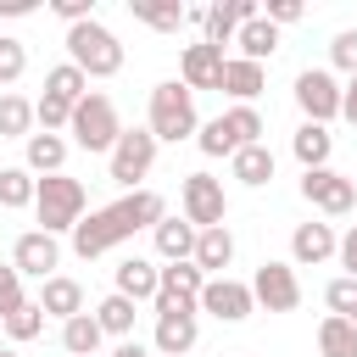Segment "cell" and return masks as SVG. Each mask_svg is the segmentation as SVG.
I'll return each mask as SVG.
<instances>
[{
  "label": "cell",
  "mask_w": 357,
  "mask_h": 357,
  "mask_svg": "<svg viewBox=\"0 0 357 357\" xmlns=\"http://www.w3.org/2000/svg\"><path fill=\"white\" fill-rule=\"evenodd\" d=\"M162 218H167V201H162L156 190H128V195H117L112 206L78 218V229H73V251H78L84 262H89V257H106L112 245L134 240L139 229H156Z\"/></svg>",
  "instance_id": "obj_1"
},
{
  "label": "cell",
  "mask_w": 357,
  "mask_h": 357,
  "mask_svg": "<svg viewBox=\"0 0 357 357\" xmlns=\"http://www.w3.org/2000/svg\"><path fill=\"white\" fill-rule=\"evenodd\" d=\"M67 61L84 73V78H117L123 73V45H117V33L106 28V22H78V28H67Z\"/></svg>",
  "instance_id": "obj_2"
},
{
  "label": "cell",
  "mask_w": 357,
  "mask_h": 357,
  "mask_svg": "<svg viewBox=\"0 0 357 357\" xmlns=\"http://www.w3.org/2000/svg\"><path fill=\"white\" fill-rule=\"evenodd\" d=\"M145 128L156 134V145H162V139H167V145L195 139V128H201V117H195V95H190L178 78L156 84V89H151V117H145Z\"/></svg>",
  "instance_id": "obj_3"
},
{
  "label": "cell",
  "mask_w": 357,
  "mask_h": 357,
  "mask_svg": "<svg viewBox=\"0 0 357 357\" xmlns=\"http://www.w3.org/2000/svg\"><path fill=\"white\" fill-rule=\"evenodd\" d=\"M33 218L45 234H73L78 218H84V184L67 178V173H50L33 184Z\"/></svg>",
  "instance_id": "obj_4"
},
{
  "label": "cell",
  "mask_w": 357,
  "mask_h": 357,
  "mask_svg": "<svg viewBox=\"0 0 357 357\" xmlns=\"http://www.w3.org/2000/svg\"><path fill=\"white\" fill-rule=\"evenodd\" d=\"M67 134H73V145H78V151H112V145H117V134H123L112 95L89 89V95L73 106V117H67Z\"/></svg>",
  "instance_id": "obj_5"
},
{
  "label": "cell",
  "mask_w": 357,
  "mask_h": 357,
  "mask_svg": "<svg viewBox=\"0 0 357 357\" xmlns=\"http://www.w3.org/2000/svg\"><path fill=\"white\" fill-rule=\"evenodd\" d=\"M151 167H156V134H151V128H123L117 145L106 151V173H112V184L139 190V178H145Z\"/></svg>",
  "instance_id": "obj_6"
},
{
  "label": "cell",
  "mask_w": 357,
  "mask_h": 357,
  "mask_svg": "<svg viewBox=\"0 0 357 357\" xmlns=\"http://www.w3.org/2000/svg\"><path fill=\"white\" fill-rule=\"evenodd\" d=\"M195 335H201V307L156 296V357H184L195 346Z\"/></svg>",
  "instance_id": "obj_7"
},
{
  "label": "cell",
  "mask_w": 357,
  "mask_h": 357,
  "mask_svg": "<svg viewBox=\"0 0 357 357\" xmlns=\"http://www.w3.org/2000/svg\"><path fill=\"white\" fill-rule=\"evenodd\" d=\"M178 201H184V223H190V229H218V223L229 218L223 178H212V173H184Z\"/></svg>",
  "instance_id": "obj_8"
},
{
  "label": "cell",
  "mask_w": 357,
  "mask_h": 357,
  "mask_svg": "<svg viewBox=\"0 0 357 357\" xmlns=\"http://www.w3.org/2000/svg\"><path fill=\"white\" fill-rule=\"evenodd\" d=\"M301 201L318 206L324 218H346L357 206V178H346L335 167H312V173H301Z\"/></svg>",
  "instance_id": "obj_9"
},
{
  "label": "cell",
  "mask_w": 357,
  "mask_h": 357,
  "mask_svg": "<svg viewBox=\"0 0 357 357\" xmlns=\"http://www.w3.org/2000/svg\"><path fill=\"white\" fill-rule=\"evenodd\" d=\"M296 106H301V123H324L329 128V117H340V84H335V73L329 67L296 73Z\"/></svg>",
  "instance_id": "obj_10"
},
{
  "label": "cell",
  "mask_w": 357,
  "mask_h": 357,
  "mask_svg": "<svg viewBox=\"0 0 357 357\" xmlns=\"http://www.w3.org/2000/svg\"><path fill=\"white\" fill-rule=\"evenodd\" d=\"M251 301L268 307V312H296V307H301L296 262H262V268L251 273Z\"/></svg>",
  "instance_id": "obj_11"
},
{
  "label": "cell",
  "mask_w": 357,
  "mask_h": 357,
  "mask_svg": "<svg viewBox=\"0 0 357 357\" xmlns=\"http://www.w3.org/2000/svg\"><path fill=\"white\" fill-rule=\"evenodd\" d=\"M11 268L22 273V279H50L56 268H61V245H56V234H45V229H28V234H17V245H11Z\"/></svg>",
  "instance_id": "obj_12"
},
{
  "label": "cell",
  "mask_w": 357,
  "mask_h": 357,
  "mask_svg": "<svg viewBox=\"0 0 357 357\" xmlns=\"http://www.w3.org/2000/svg\"><path fill=\"white\" fill-rule=\"evenodd\" d=\"M201 312H212L218 324H245L251 312H257V301H251V284H240V279H206V290H201V301H195Z\"/></svg>",
  "instance_id": "obj_13"
},
{
  "label": "cell",
  "mask_w": 357,
  "mask_h": 357,
  "mask_svg": "<svg viewBox=\"0 0 357 357\" xmlns=\"http://www.w3.org/2000/svg\"><path fill=\"white\" fill-rule=\"evenodd\" d=\"M223 61H229V56H223L218 45H206V39H201V45H184V56H178V84H184L190 95H195V89H223Z\"/></svg>",
  "instance_id": "obj_14"
},
{
  "label": "cell",
  "mask_w": 357,
  "mask_h": 357,
  "mask_svg": "<svg viewBox=\"0 0 357 357\" xmlns=\"http://www.w3.org/2000/svg\"><path fill=\"white\" fill-rule=\"evenodd\" d=\"M257 17V0H218V6H206V17H201V39L206 45H234V33H240V22H251Z\"/></svg>",
  "instance_id": "obj_15"
},
{
  "label": "cell",
  "mask_w": 357,
  "mask_h": 357,
  "mask_svg": "<svg viewBox=\"0 0 357 357\" xmlns=\"http://www.w3.org/2000/svg\"><path fill=\"white\" fill-rule=\"evenodd\" d=\"M112 284H117V296H128V301L139 307V301H156L162 268H156V262H145V257H123V262L112 268Z\"/></svg>",
  "instance_id": "obj_16"
},
{
  "label": "cell",
  "mask_w": 357,
  "mask_h": 357,
  "mask_svg": "<svg viewBox=\"0 0 357 357\" xmlns=\"http://www.w3.org/2000/svg\"><path fill=\"white\" fill-rule=\"evenodd\" d=\"M206 279H223V268L234 262V234H229V223H218V229H201L195 234V257H190Z\"/></svg>",
  "instance_id": "obj_17"
},
{
  "label": "cell",
  "mask_w": 357,
  "mask_h": 357,
  "mask_svg": "<svg viewBox=\"0 0 357 357\" xmlns=\"http://www.w3.org/2000/svg\"><path fill=\"white\" fill-rule=\"evenodd\" d=\"M290 257H296V268H318V262H329V257H335V229H329V223H296V234H290Z\"/></svg>",
  "instance_id": "obj_18"
},
{
  "label": "cell",
  "mask_w": 357,
  "mask_h": 357,
  "mask_svg": "<svg viewBox=\"0 0 357 357\" xmlns=\"http://www.w3.org/2000/svg\"><path fill=\"white\" fill-rule=\"evenodd\" d=\"M39 307H45V318H78L84 312V284L78 279H67V273H50L45 284H39Z\"/></svg>",
  "instance_id": "obj_19"
},
{
  "label": "cell",
  "mask_w": 357,
  "mask_h": 357,
  "mask_svg": "<svg viewBox=\"0 0 357 357\" xmlns=\"http://www.w3.org/2000/svg\"><path fill=\"white\" fill-rule=\"evenodd\" d=\"M262 89H268V67L240 61V56H229V61H223V95H234V106H251Z\"/></svg>",
  "instance_id": "obj_20"
},
{
  "label": "cell",
  "mask_w": 357,
  "mask_h": 357,
  "mask_svg": "<svg viewBox=\"0 0 357 357\" xmlns=\"http://www.w3.org/2000/svg\"><path fill=\"white\" fill-rule=\"evenodd\" d=\"M290 151H296V162H301V173H312V167H329V151H335V134H329L324 123H301V128L290 134Z\"/></svg>",
  "instance_id": "obj_21"
},
{
  "label": "cell",
  "mask_w": 357,
  "mask_h": 357,
  "mask_svg": "<svg viewBox=\"0 0 357 357\" xmlns=\"http://www.w3.org/2000/svg\"><path fill=\"white\" fill-rule=\"evenodd\" d=\"M195 234H201V229H190L184 218H162V223L151 229L162 262H190V257H195Z\"/></svg>",
  "instance_id": "obj_22"
},
{
  "label": "cell",
  "mask_w": 357,
  "mask_h": 357,
  "mask_svg": "<svg viewBox=\"0 0 357 357\" xmlns=\"http://www.w3.org/2000/svg\"><path fill=\"white\" fill-rule=\"evenodd\" d=\"M234 45H240V61H257V67H262V61H268V56L279 50V28H273V22H268V17L257 11L251 22H240Z\"/></svg>",
  "instance_id": "obj_23"
},
{
  "label": "cell",
  "mask_w": 357,
  "mask_h": 357,
  "mask_svg": "<svg viewBox=\"0 0 357 357\" xmlns=\"http://www.w3.org/2000/svg\"><path fill=\"white\" fill-rule=\"evenodd\" d=\"M61 162H67V139L61 134H28L22 139V167L28 173H61Z\"/></svg>",
  "instance_id": "obj_24"
},
{
  "label": "cell",
  "mask_w": 357,
  "mask_h": 357,
  "mask_svg": "<svg viewBox=\"0 0 357 357\" xmlns=\"http://www.w3.org/2000/svg\"><path fill=\"white\" fill-rule=\"evenodd\" d=\"M201 290H206V273H201L195 262H167V268H162L156 296H167V301H201Z\"/></svg>",
  "instance_id": "obj_25"
},
{
  "label": "cell",
  "mask_w": 357,
  "mask_h": 357,
  "mask_svg": "<svg viewBox=\"0 0 357 357\" xmlns=\"http://www.w3.org/2000/svg\"><path fill=\"white\" fill-rule=\"evenodd\" d=\"M229 173H234L245 190H262V184L273 178V151H268V145H245V151L229 156Z\"/></svg>",
  "instance_id": "obj_26"
},
{
  "label": "cell",
  "mask_w": 357,
  "mask_h": 357,
  "mask_svg": "<svg viewBox=\"0 0 357 357\" xmlns=\"http://www.w3.org/2000/svg\"><path fill=\"white\" fill-rule=\"evenodd\" d=\"M100 340H106V335H100L95 312H78V318H67V324H61V351H67V357H95V351H100Z\"/></svg>",
  "instance_id": "obj_27"
},
{
  "label": "cell",
  "mask_w": 357,
  "mask_h": 357,
  "mask_svg": "<svg viewBox=\"0 0 357 357\" xmlns=\"http://www.w3.org/2000/svg\"><path fill=\"white\" fill-rule=\"evenodd\" d=\"M128 11H134L145 28H156V33H178V28H184V6H178V0H128Z\"/></svg>",
  "instance_id": "obj_28"
},
{
  "label": "cell",
  "mask_w": 357,
  "mask_h": 357,
  "mask_svg": "<svg viewBox=\"0 0 357 357\" xmlns=\"http://www.w3.org/2000/svg\"><path fill=\"white\" fill-rule=\"evenodd\" d=\"M195 145H201V156H234V151H245L229 117H212V123H201V128H195Z\"/></svg>",
  "instance_id": "obj_29"
},
{
  "label": "cell",
  "mask_w": 357,
  "mask_h": 357,
  "mask_svg": "<svg viewBox=\"0 0 357 357\" xmlns=\"http://www.w3.org/2000/svg\"><path fill=\"white\" fill-rule=\"evenodd\" d=\"M95 324H100V335H117V340H128V335H134V301L112 290V296L95 307Z\"/></svg>",
  "instance_id": "obj_30"
},
{
  "label": "cell",
  "mask_w": 357,
  "mask_h": 357,
  "mask_svg": "<svg viewBox=\"0 0 357 357\" xmlns=\"http://www.w3.org/2000/svg\"><path fill=\"white\" fill-rule=\"evenodd\" d=\"M318 357H357V329L329 312V318L318 324Z\"/></svg>",
  "instance_id": "obj_31"
},
{
  "label": "cell",
  "mask_w": 357,
  "mask_h": 357,
  "mask_svg": "<svg viewBox=\"0 0 357 357\" xmlns=\"http://www.w3.org/2000/svg\"><path fill=\"white\" fill-rule=\"evenodd\" d=\"M45 95H56V100H67V106H78L84 95H89V78L73 67V61H61V67H50L45 73Z\"/></svg>",
  "instance_id": "obj_32"
},
{
  "label": "cell",
  "mask_w": 357,
  "mask_h": 357,
  "mask_svg": "<svg viewBox=\"0 0 357 357\" xmlns=\"http://www.w3.org/2000/svg\"><path fill=\"white\" fill-rule=\"evenodd\" d=\"M33 134V100L0 95V139H28Z\"/></svg>",
  "instance_id": "obj_33"
},
{
  "label": "cell",
  "mask_w": 357,
  "mask_h": 357,
  "mask_svg": "<svg viewBox=\"0 0 357 357\" xmlns=\"http://www.w3.org/2000/svg\"><path fill=\"white\" fill-rule=\"evenodd\" d=\"M0 324H6V340H17V346H22V340H39V335H45V307H39V301H22V307L6 312Z\"/></svg>",
  "instance_id": "obj_34"
},
{
  "label": "cell",
  "mask_w": 357,
  "mask_h": 357,
  "mask_svg": "<svg viewBox=\"0 0 357 357\" xmlns=\"http://www.w3.org/2000/svg\"><path fill=\"white\" fill-rule=\"evenodd\" d=\"M33 173L28 167H0V206L6 212H17V206H33Z\"/></svg>",
  "instance_id": "obj_35"
},
{
  "label": "cell",
  "mask_w": 357,
  "mask_h": 357,
  "mask_svg": "<svg viewBox=\"0 0 357 357\" xmlns=\"http://www.w3.org/2000/svg\"><path fill=\"white\" fill-rule=\"evenodd\" d=\"M67 117H73L67 100H56V95H39V100H33V123H39V134H61Z\"/></svg>",
  "instance_id": "obj_36"
},
{
  "label": "cell",
  "mask_w": 357,
  "mask_h": 357,
  "mask_svg": "<svg viewBox=\"0 0 357 357\" xmlns=\"http://www.w3.org/2000/svg\"><path fill=\"white\" fill-rule=\"evenodd\" d=\"M324 301H329L335 318H351V312H357V279H346V273L329 279V284H324Z\"/></svg>",
  "instance_id": "obj_37"
},
{
  "label": "cell",
  "mask_w": 357,
  "mask_h": 357,
  "mask_svg": "<svg viewBox=\"0 0 357 357\" xmlns=\"http://www.w3.org/2000/svg\"><path fill=\"white\" fill-rule=\"evenodd\" d=\"M22 73H28V45L0 33V84H17Z\"/></svg>",
  "instance_id": "obj_38"
},
{
  "label": "cell",
  "mask_w": 357,
  "mask_h": 357,
  "mask_svg": "<svg viewBox=\"0 0 357 357\" xmlns=\"http://www.w3.org/2000/svg\"><path fill=\"white\" fill-rule=\"evenodd\" d=\"M329 61H335L340 73H351V78H357V28H340V33L329 39Z\"/></svg>",
  "instance_id": "obj_39"
},
{
  "label": "cell",
  "mask_w": 357,
  "mask_h": 357,
  "mask_svg": "<svg viewBox=\"0 0 357 357\" xmlns=\"http://www.w3.org/2000/svg\"><path fill=\"white\" fill-rule=\"evenodd\" d=\"M22 301H28V296H22V273H17L11 262H0V318H6V312H17Z\"/></svg>",
  "instance_id": "obj_40"
},
{
  "label": "cell",
  "mask_w": 357,
  "mask_h": 357,
  "mask_svg": "<svg viewBox=\"0 0 357 357\" xmlns=\"http://www.w3.org/2000/svg\"><path fill=\"white\" fill-rule=\"evenodd\" d=\"M50 11H56L67 28H78V22H89V17H95V0H50Z\"/></svg>",
  "instance_id": "obj_41"
},
{
  "label": "cell",
  "mask_w": 357,
  "mask_h": 357,
  "mask_svg": "<svg viewBox=\"0 0 357 357\" xmlns=\"http://www.w3.org/2000/svg\"><path fill=\"white\" fill-rule=\"evenodd\" d=\"M335 257H340V268H346V279H357V223L335 240Z\"/></svg>",
  "instance_id": "obj_42"
},
{
  "label": "cell",
  "mask_w": 357,
  "mask_h": 357,
  "mask_svg": "<svg viewBox=\"0 0 357 357\" xmlns=\"http://www.w3.org/2000/svg\"><path fill=\"white\" fill-rule=\"evenodd\" d=\"M273 28H284V22H301V0H268V11H262Z\"/></svg>",
  "instance_id": "obj_43"
},
{
  "label": "cell",
  "mask_w": 357,
  "mask_h": 357,
  "mask_svg": "<svg viewBox=\"0 0 357 357\" xmlns=\"http://www.w3.org/2000/svg\"><path fill=\"white\" fill-rule=\"evenodd\" d=\"M340 117H346V123H357V78L340 89Z\"/></svg>",
  "instance_id": "obj_44"
},
{
  "label": "cell",
  "mask_w": 357,
  "mask_h": 357,
  "mask_svg": "<svg viewBox=\"0 0 357 357\" xmlns=\"http://www.w3.org/2000/svg\"><path fill=\"white\" fill-rule=\"evenodd\" d=\"M39 0H0V17H28Z\"/></svg>",
  "instance_id": "obj_45"
},
{
  "label": "cell",
  "mask_w": 357,
  "mask_h": 357,
  "mask_svg": "<svg viewBox=\"0 0 357 357\" xmlns=\"http://www.w3.org/2000/svg\"><path fill=\"white\" fill-rule=\"evenodd\" d=\"M112 357H151V351H145V346L128 335V340H117V346H112Z\"/></svg>",
  "instance_id": "obj_46"
},
{
  "label": "cell",
  "mask_w": 357,
  "mask_h": 357,
  "mask_svg": "<svg viewBox=\"0 0 357 357\" xmlns=\"http://www.w3.org/2000/svg\"><path fill=\"white\" fill-rule=\"evenodd\" d=\"M0 357H17V351H11V346H0Z\"/></svg>",
  "instance_id": "obj_47"
},
{
  "label": "cell",
  "mask_w": 357,
  "mask_h": 357,
  "mask_svg": "<svg viewBox=\"0 0 357 357\" xmlns=\"http://www.w3.org/2000/svg\"><path fill=\"white\" fill-rule=\"evenodd\" d=\"M346 324H351V329H357V312H351V318H346Z\"/></svg>",
  "instance_id": "obj_48"
},
{
  "label": "cell",
  "mask_w": 357,
  "mask_h": 357,
  "mask_svg": "<svg viewBox=\"0 0 357 357\" xmlns=\"http://www.w3.org/2000/svg\"><path fill=\"white\" fill-rule=\"evenodd\" d=\"M0 340H6V324H0Z\"/></svg>",
  "instance_id": "obj_49"
},
{
  "label": "cell",
  "mask_w": 357,
  "mask_h": 357,
  "mask_svg": "<svg viewBox=\"0 0 357 357\" xmlns=\"http://www.w3.org/2000/svg\"><path fill=\"white\" fill-rule=\"evenodd\" d=\"M151 357H156V351H151Z\"/></svg>",
  "instance_id": "obj_50"
}]
</instances>
